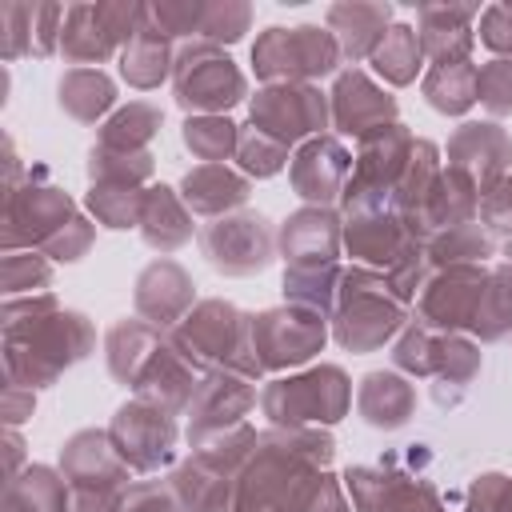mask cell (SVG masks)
I'll list each match as a JSON object with an SVG mask.
<instances>
[{"mask_svg":"<svg viewBox=\"0 0 512 512\" xmlns=\"http://www.w3.org/2000/svg\"><path fill=\"white\" fill-rule=\"evenodd\" d=\"M96 344V328L84 312L60 308L52 292L4 300V368L8 384L52 388Z\"/></svg>","mask_w":512,"mask_h":512,"instance_id":"obj_1","label":"cell"},{"mask_svg":"<svg viewBox=\"0 0 512 512\" xmlns=\"http://www.w3.org/2000/svg\"><path fill=\"white\" fill-rule=\"evenodd\" d=\"M168 340L200 372L228 368V372H240L248 380L264 376V368L256 364V352H252V316H244L228 300H200L168 332Z\"/></svg>","mask_w":512,"mask_h":512,"instance_id":"obj_2","label":"cell"},{"mask_svg":"<svg viewBox=\"0 0 512 512\" xmlns=\"http://www.w3.org/2000/svg\"><path fill=\"white\" fill-rule=\"evenodd\" d=\"M408 320V304L392 292L388 276L376 268H344L340 300L332 312V336L348 352L384 348Z\"/></svg>","mask_w":512,"mask_h":512,"instance_id":"obj_3","label":"cell"},{"mask_svg":"<svg viewBox=\"0 0 512 512\" xmlns=\"http://www.w3.org/2000/svg\"><path fill=\"white\" fill-rule=\"evenodd\" d=\"M352 408V380L340 364H316L260 388V412L272 428H320L344 420Z\"/></svg>","mask_w":512,"mask_h":512,"instance_id":"obj_4","label":"cell"},{"mask_svg":"<svg viewBox=\"0 0 512 512\" xmlns=\"http://www.w3.org/2000/svg\"><path fill=\"white\" fill-rule=\"evenodd\" d=\"M60 476L72 488V512H124L132 468L108 440V428H84L60 448Z\"/></svg>","mask_w":512,"mask_h":512,"instance_id":"obj_5","label":"cell"},{"mask_svg":"<svg viewBox=\"0 0 512 512\" xmlns=\"http://www.w3.org/2000/svg\"><path fill=\"white\" fill-rule=\"evenodd\" d=\"M344 52L320 24L264 28L252 44V68L264 84H312L340 68Z\"/></svg>","mask_w":512,"mask_h":512,"instance_id":"obj_6","label":"cell"},{"mask_svg":"<svg viewBox=\"0 0 512 512\" xmlns=\"http://www.w3.org/2000/svg\"><path fill=\"white\" fill-rule=\"evenodd\" d=\"M416 136L396 120L372 136L360 140L356 156H352V176L344 184V216H364V212H388L392 208V192L412 160Z\"/></svg>","mask_w":512,"mask_h":512,"instance_id":"obj_7","label":"cell"},{"mask_svg":"<svg viewBox=\"0 0 512 512\" xmlns=\"http://www.w3.org/2000/svg\"><path fill=\"white\" fill-rule=\"evenodd\" d=\"M148 4H68L60 28V56L72 68H100L112 52H124L140 32Z\"/></svg>","mask_w":512,"mask_h":512,"instance_id":"obj_8","label":"cell"},{"mask_svg":"<svg viewBox=\"0 0 512 512\" xmlns=\"http://www.w3.org/2000/svg\"><path fill=\"white\" fill-rule=\"evenodd\" d=\"M176 104L192 116H224L248 96V80L232 56L212 44H184L172 68Z\"/></svg>","mask_w":512,"mask_h":512,"instance_id":"obj_9","label":"cell"},{"mask_svg":"<svg viewBox=\"0 0 512 512\" xmlns=\"http://www.w3.org/2000/svg\"><path fill=\"white\" fill-rule=\"evenodd\" d=\"M328 340V316L304 304H280L252 316V352L264 372L308 364Z\"/></svg>","mask_w":512,"mask_h":512,"instance_id":"obj_10","label":"cell"},{"mask_svg":"<svg viewBox=\"0 0 512 512\" xmlns=\"http://www.w3.org/2000/svg\"><path fill=\"white\" fill-rule=\"evenodd\" d=\"M248 124L272 136L284 148H300L312 136H324L332 124L328 92L316 84H264L248 104Z\"/></svg>","mask_w":512,"mask_h":512,"instance_id":"obj_11","label":"cell"},{"mask_svg":"<svg viewBox=\"0 0 512 512\" xmlns=\"http://www.w3.org/2000/svg\"><path fill=\"white\" fill-rule=\"evenodd\" d=\"M176 436H180L176 416L140 396L120 404L108 424V440L120 452V460L132 468V476H160V468H168L176 456Z\"/></svg>","mask_w":512,"mask_h":512,"instance_id":"obj_12","label":"cell"},{"mask_svg":"<svg viewBox=\"0 0 512 512\" xmlns=\"http://www.w3.org/2000/svg\"><path fill=\"white\" fill-rule=\"evenodd\" d=\"M76 204L64 188L32 180L4 196V252H44L72 220Z\"/></svg>","mask_w":512,"mask_h":512,"instance_id":"obj_13","label":"cell"},{"mask_svg":"<svg viewBox=\"0 0 512 512\" xmlns=\"http://www.w3.org/2000/svg\"><path fill=\"white\" fill-rule=\"evenodd\" d=\"M196 244L204 260L220 276H256L276 260V232L260 212H232L220 220H208L196 232Z\"/></svg>","mask_w":512,"mask_h":512,"instance_id":"obj_14","label":"cell"},{"mask_svg":"<svg viewBox=\"0 0 512 512\" xmlns=\"http://www.w3.org/2000/svg\"><path fill=\"white\" fill-rule=\"evenodd\" d=\"M344 488L356 512H448L436 484L396 468V460L356 464L344 472Z\"/></svg>","mask_w":512,"mask_h":512,"instance_id":"obj_15","label":"cell"},{"mask_svg":"<svg viewBox=\"0 0 512 512\" xmlns=\"http://www.w3.org/2000/svg\"><path fill=\"white\" fill-rule=\"evenodd\" d=\"M488 284L484 264H456V268H436L424 292L412 304V320L432 328V332H472L480 296Z\"/></svg>","mask_w":512,"mask_h":512,"instance_id":"obj_16","label":"cell"},{"mask_svg":"<svg viewBox=\"0 0 512 512\" xmlns=\"http://www.w3.org/2000/svg\"><path fill=\"white\" fill-rule=\"evenodd\" d=\"M252 408H256V380H248L240 372H228V368H212V372H204V380H200V388L188 404L184 436L196 448L200 440L244 424Z\"/></svg>","mask_w":512,"mask_h":512,"instance_id":"obj_17","label":"cell"},{"mask_svg":"<svg viewBox=\"0 0 512 512\" xmlns=\"http://www.w3.org/2000/svg\"><path fill=\"white\" fill-rule=\"evenodd\" d=\"M448 168L468 176L488 200L512 172V136L496 120H468L448 136Z\"/></svg>","mask_w":512,"mask_h":512,"instance_id":"obj_18","label":"cell"},{"mask_svg":"<svg viewBox=\"0 0 512 512\" xmlns=\"http://www.w3.org/2000/svg\"><path fill=\"white\" fill-rule=\"evenodd\" d=\"M328 108H332V128L340 136H356V140L396 124V96L384 92L360 68H348L336 76V84L328 92Z\"/></svg>","mask_w":512,"mask_h":512,"instance_id":"obj_19","label":"cell"},{"mask_svg":"<svg viewBox=\"0 0 512 512\" xmlns=\"http://www.w3.org/2000/svg\"><path fill=\"white\" fill-rule=\"evenodd\" d=\"M352 176V156L336 136H312L296 148L292 164H288V180L292 192L316 208H332V200L344 196V184Z\"/></svg>","mask_w":512,"mask_h":512,"instance_id":"obj_20","label":"cell"},{"mask_svg":"<svg viewBox=\"0 0 512 512\" xmlns=\"http://www.w3.org/2000/svg\"><path fill=\"white\" fill-rule=\"evenodd\" d=\"M132 304H136V316H140V320L156 324L160 332H172V328L196 308V284H192V276H188L176 260L160 256V260H152V264L136 276Z\"/></svg>","mask_w":512,"mask_h":512,"instance_id":"obj_21","label":"cell"},{"mask_svg":"<svg viewBox=\"0 0 512 512\" xmlns=\"http://www.w3.org/2000/svg\"><path fill=\"white\" fill-rule=\"evenodd\" d=\"M344 248L360 268L392 272L408 252L420 248V240L400 224V216L388 212H364V216H344Z\"/></svg>","mask_w":512,"mask_h":512,"instance_id":"obj_22","label":"cell"},{"mask_svg":"<svg viewBox=\"0 0 512 512\" xmlns=\"http://www.w3.org/2000/svg\"><path fill=\"white\" fill-rule=\"evenodd\" d=\"M440 176H444V160H440V148L432 140H416L412 148V160L392 192V212L400 216V224L420 240L428 244L432 240V200H436V188H440Z\"/></svg>","mask_w":512,"mask_h":512,"instance_id":"obj_23","label":"cell"},{"mask_svg":"<svg viewBox=\"0 0 512 512\" xmlns=\"http://www.w3.org/2000/svg\"><path fill=\"white\" fill-rule=\"evenodd\" d=\"M276 248L284 256L288 268L300 264H332L344 248V220L332 208H316L304 204L300 212H292L280 232H276Z\"/></svg>","mask_w":512,"mask_h":512,"instance_id":"obj_24","label":"cell"},{"mask_svg":"<svg viewBox=\"0 0 512 512\" xmlns=\"http://www.w3.org/2000/svg\"><path fill=\"white\" fill-rule=\"evenodd\" d=\"M480 16L476 4H420L416 8V32H420V48L424 60L432 64H456V60H472V20Z\"/></svg>","mask_w":512,"mask_h":512,"instance_id":"obj_25","label":"cell"},{"mask_svg":"<svg viewBox=\"0 0 512 512\" xmlns=\"http://www.w3.org/2000/svg\"><path fill=\"white\" fill-rule=\"evenodd\" d=\"M252 196V180L228 164H196L192 172H184L180 180V200L188 204L192 216L200 220H220L244 208V200Z\"/></svg>","mask_w":512,"mask_h":512,"instance_id":"obj_26","label":"cell"},{"mask_svg":"<svg viewBox=\"0 0 512 512\" xmlns=\"http://www.w3.org/2000/svg\"><path fill=\"white\" fill-rule=\"evenodd\" d=\"M324 28L336 36L344 60L360 64L376 52V44L388 36L392 28V4L380 0H344V4H328L324 12Z\"/></svg>","mask_w":512,"mask_h":512,"instance_id":"obj_27","label":"cell"},{"mask_svg":"<svg viewBox=\"0 0 512 512\" xmlns=\"http://www.w3.org/2000/svg\"><path fill=\"white\" fill-rule=\"evenodd\" d=\"M356 412L368 428H380V432H396L412 420L416 412V384L396 372V368H376L360 380L356 388Z\"/></svg>","mask_w":512,"mask_h":512,"instance_id":"obj_28","label":"cell"},{"mask_svg":"<svg viewBox=\"0 0 512 512\" xmlns=\"http://www.w3.org/2000/svg\"><path fill=\"white\" fill-rule=\"evenodd\" d=\"M200 380H204V372H200L192 360H184V356L172 348V340H164L160 352L152 356V364L144 368V376L136 380L132 392H136L140 400L160 404V408H168V412L176 416V412H188V404H192Z\"/></svg>","mask_w":512,"mask_h":512,"instance_id":"obj_29","label":"cell"},{"mask_svg":"<svg viewBox=\"0 0 512 512\" xmlns=\"http://www.w3.org/2000/svg\"><path fill=\"white\" fill-rule=\"evenodd\" d=\"M164 340H168V336H164L156 324L140 320V316L116 320V324L108 328V336H104V360H108L112 380H120L124 388H136V380L144 376V368L152 364V356L160 352Z\"/></svg>","mask_w":512,"mask_h":512,"instance_id":"obj_30","label":"cell"},{"mask_svg":"<svg viewBox=\"0 0 512 512\" xmlns=\"http://www.w3.org/2000/svg\"><path fill=\"white\" fill-rule=\"evenodd\" d=\"M176 44L148 20V8H144V24H140V32L128 40V48L120 52V76H124V84L128 88H136V92H152V88H160L168 76H172V68H176Z\"/></svg>","mask_w":512,"mask_h":512,"instance_id":"obj_31","label":"cell"},{"mask_svg":"<svg viewBox=\"0 0 512 512\" xmlns=\"http://www.w3.org/2000/svg\"><path fill=\"white\" fill-rule=\"evenodd\" d=\"M140 240H144L152 252H160V256H168V252H176V248H184V244L192 240V212H188V204L180 200L176 188L152 184V188L144 192Z\"/></svg>","mask_w":512,"mask_h":512,"instance_id":"obj_32","label":"cell"},{"mask_svg":"<svg viewBox=\"0 0 512 512\" xmlns=\"http://www.w3.org/2000/svg\"><path fill=\"white\" fill-rule=\"evenodd\" d=\"M480 372V348L460 336V332H436V348H432V400L440 408L460 404V396L468 392V384Z\"/></svg>","mask_w":512,"mask_h":512,"instance_id":"obj_33","label":"cell"},{"mask_svg":"<svg viewBox=\"0 0 512 512\" xmlns=\"http://www.w3.org/2000/svg\"><path fill=\"white\" fill-rule=\"evenodd\" d=\"M236 480L240 476H224V472L204 468L196 456H188L172 472V484H176V496H180L184 512H240Z\"/></svg>","mask_w":512,"mask_h":512,"instance_id":"obj_34","label":"cell"},{"mask_svg":"<svg viewBox=\"0 0 512 512\" xmlns=\"http://www.w3.org/2000/svg\"><path fill=\"white\" fill-rule=\"evenodd\" d=\"M56 100L76 124H96L104 112H112L116 84L104 68H68L56 84Z\"/></svg>","mask_w":512,"mask_h":512,"instance_id":"obj_35","label":"cell"},{"mask_svg":"<svg viewBox=\"0 0 512 512\" xmlns=\"http://www.w3.org/2000/svg\"><path fill=\"white\" fill-rule=\"evenodd\" d=\"M4 512H72V488L56 468L28 464L20 476L8 480Z\"/></svg>","mask_w":512,"mask_h":512,"instance_id":"obj_36","label":"cell"},{"mask_svg":"<svg viewBox=\"0 0 512 512\" xmlns=\"http://www.w3.org/2000/svg\"><path fill=\"white\" fill-rule=\"evenodd\" d=\"M160 124H164V112L152 100H132V104L116 108L100 124L96 144L100 148H116V152H148V144L160 132Z\"/></svg>","mask_w":512,"mask_h":512,"instance_id":"obj_37","label":"cell"},{"mask_svg":"<svg viewBox=\"0 0 512 512\" xmlns=\"http://www.w3.org/2000/svg\"><path fill=\"white\" fill-rule=\"evenodd\" d=\"M368 64H372V72H376L384 84H392V88L412 84V80L420 76V68H424L420 32H416L412 24H392L388 36H384V40L376 44V52L368 56Z\"/></svg>","mask_w":512,"mask_h":512,"instance_id":"obj_38","label":"cell"},{"mask_svg":"<svg viewBox=\"0 0 512 512\" xmlns=\"http://www.w3.org/2000/svg\"><path fill=\"white\" fill-rule=\"evenodd\" d=\"M420 92H424L428 108H436L440 116H464L476 104V64L472 60L432 64L424 72Z\"/></svg>","mask_w":512,"mask_h":512,"instance_id":"obj_39","label":"cell"},{"mask_svg":"<svg viewBox=\"0 0 512 512\" xmlns=\"http://www.w3.org/2000/svg\"><path fill=\"white\" fill-rule=\"evenodd\" d=\"M340 284H344L340 260L288 268L284 272V304H304V308H316V312L332 316L336 312V300H340Z\"/></svg>","mask_w":512,"mask_h":512,"instance_id":"obj_40","label":"cell"},{"mask_svg":"<svg viewBox=\"0 0 512 512\" xmlns=\"http://www.w3.org/2000/svg\"><path fill=\"white\" fill-rule=\"evenodd\" d=\"M432 268H456V264H484L496 252V236L472 220V224H456V228H440L428 244H424Z\"/></svg>","mask_w":512,"mask_h":512,"instance_id":"obj_41","label":"cell"},{"mask_svg":"<svg viewBox=\"0 0 512 512\" xmlns=\"http://www.w3.org/2000/svg\"><path fill=\"white\" fill-rule=\"evenodd\" d=\"M180 140L200 164H224L228 156H236L240 124H232L228 116H188Z\"/></svg>","mask_w":512,"mask_h":512,"instance_id":"obj_42","label":"cell"},{"mask_svg":"<svg viewBox=\"0 0 512 512\" xmlns=\"http://www.w3.org/2000/svg\"><path fill=\"white\" fill-rule=\"evenodd\" d=\"M156 172L152 152H116V148H92L88 152V180L92 184H120V188H140Z\"/></svg>","mask_w":512,"mask_h":512,"instance_id":"obj_43","label":"cell"},{"mask_svg":"<svg viewBox=\"0 0 512 512\" xmlns=\"http://www.w3.org/2000/svg\"><path fill=\"white\" fill-rule=\"evenodd\" d=\"M144 192L148 188H120V184H92L88 188V212L96 216V224L104 228H140V212H144Z\"/></svg>","mask_w":512,"mask_h":512,"instance_id":"obj_44","label":"cell"},{"mask_svg":"<svg viewBox=\"0 0 512 512\" xmlns=\"http://www.w3.org/2000/svg\"><path fill=\"white\" fill-rule=\"evenodd\" d=\"M252 24V4L244 0H208L204 4V16H200V32H196V44H236Z\"/></svg>","mask_w":512,"mask_h":512,"instance_id":"obj_45","label":"cell"},{"mask_svg":"<svg viewBox=\"0 0 512 512\" xmlns=\"http://www.w3.org/2000/svg\"><path fill=\"white\" fill-rule=\"evenodd\" d=\"M236 160H240V172L252 180H264V176H276L284 164H292L288 148L276 144L272 136H264L260 128L252 124H240V144H236Z\"/></svg>","mask_w":512,"mask_h":512,"instance_id":"obj_46","label":"cell"},{"mask_svg":"<svg viewBox=\"0 0 512 512\" xmlns=\"http://www.w3.org/2000/svg\"><path fill=\"white\" fill-rule=\"evenodd\" d=\"M52 284V260L44 252H4V296H36Z\"/></svg>","mask_w":512,"mask_h":512,"instance_id":"obj_47","label":"cell"},{"mask_svg":"<svg viewBox=\"0 0 512 512\" xmlns=\"http://www.w3.org/2000/svg\"><path fill=\"white\" fill-rule=\"evenodd\" d=\"M476 104L492 120L512 116V60L496 56V60H488V64L476 68Z\"/></svg>","mask_w":512,"mask_h":512,"instance_id":"obj_48","label":"cell"},{"mask_svg":"<svg viewBox=\"0 0 512 512\" xmlns=\"http://www.w3.org/2000/svg\"><path fill=\"white\" fill-rule=\"evenodd\" d=\"M64 16H68L64 4H28V52H32V56H52V52H60Z\"/></svg>","mask_w":512,"mask_h":512,"instance_id":"obj_49","label":"cell"},{"mask_svg":"<svg viewBox=\"0 0 512 512\" xmlns=\"http://www.w3.org/2000/svg\"><path fill=\"white\" fill-rule=\"evenodd\" d=\"M124 512H184L172 476H148V480H132L128 496H124Z\"/></svg>","mask_w":512,"mask_h":512,"instance_id":"obj_50","label":"cell"},{"mask_svg":"<svg viewBox=\"0 0 512 512\" xmlns=\"http://www.w3.org/2000/svg\"><path fill=\"white\" fill-rule=\"evenodd\" d=\"M464 512H512V476L484 472L464 496Z\"/></svg>","mask_w":512,"mask_h":512,"instance_id":"obj_51","label":"cell"},{"mask_svg":"<svg viewBox=\"0 0 512 512\" xmlns=\"http://www.w3.org/2000/svg\"><path fill=\"white\" fill-rule=\"evenodd\" d=\"M480 44L512 60V4H488L480 12Z\"/></svg>","mask_w":512,"mask_h":512,"instance_id":"obj_52","label":"cell"},{"mask_svg":"<svg viewBox=\"0 0 512 512\" xmlns=\"http://www.w3.org/2000/svg\"><path fill=\"white\" fill-rule=\"evenodd\" d=\"M28 52V4H4L0 8V56L16 60Z\"/></svg>","mask_w":512,"mask_h":512,"instance_id":"obj_53","label":"cell"},{"mask_svg":"<svg viewBox=\"0 0 512 512\" xmlns=\"http://www.w3.org/2000/svg\"><path fill=\"white\" fill-rule=\"evenodd\" d=\"M480 224H484L492 236L512 240V172H508L504 184L480 204Z\"/></svg>","mask_w":512,"mask_h":512,"instance_id":"obj_54","label":"cell"},{"mask_svg":"<svg viewBox=\"0 0 512 512\" xmlns=\"http://www.w3.org/2000/svg\"><path fill=\"white\" fill-rule=\"evenodd\" d=\"M32 408H36V392H32V388L4 384V420H8V428L24 424V420L32 416Z\"/></svg>","mask_w":512,"mask_h":512,"instance_id":"obj_55","label":"cell"},{"mask_svg":"<svg viewBox=\"0 0 512 512\" xmlns=\"http://www.w3.org/2000/svg\"><path fill=\"white\" fill-rule=\"evenodd\" d=\"M20 456H24V440L16 436V428H8V480H12V476H20V472H16Z\"/></svg>","mask_w":512,"mask_h":512,"instance_id":"obj_56","label":"cell"},{"mask_svg":"<svg viewBox=\"0 0 512 512\" xmlns=\"http://www.w3.org/2000/svg\"><path fill=\"white\" fill-rule=\"evenodd\" d=\"M504 260L512 264V240H504Z\"/></svg>","mask_w":512,"mask_h":512,"instance_id":"obj_57","label":"cell"}]
</instances>
